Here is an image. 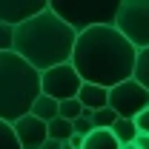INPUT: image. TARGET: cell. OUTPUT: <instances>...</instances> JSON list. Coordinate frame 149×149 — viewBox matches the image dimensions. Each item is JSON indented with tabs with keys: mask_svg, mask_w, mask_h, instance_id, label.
Returning a JSON list of instances; mask_svg holds the SVG:
<instances>
[{
	"mask_svg": "<svg viewBox=\"0 0 149 149\" xmlns=\"http://www.w3.org/2000/svg\"><path fill=\"white\" fill-rule=\"evenodd\" d=\"M40 95V72L29 66L17 52H0V118L17 120Z\"/></svg>",
	"mask_w": 149,
	"mask_h": 149,
	"instance_id": "cell-3",
	"label": "cell"
},
{
	"mask_svg": "<svg viewBox=\"0 0 149 149\" xmlns=\"http://www.w3.org/2000/svg\"><path fill=\"white\" fill-rule=\"evenodd\" d=\"M120 149H138V146H135V143H126V146H120Z\"/></svg>",
	"mask_w": 149,
	"mask_h": 149,
	"instance_id": "cell-24",
	"label": "cell"
},
{
	"mask_svg": "<svg viewBox=\"0 0 149 149\" xmlns=\"http://www.w3.org/2000/svg\"><path fill=\"white\" fill-rule=\"evenodd\" d=\"M40 149H63V143H60V141H52V138H46Z\"/></svg>",
	"mask_w": 149,
	"mask_h": 149,
	"instance_id": "cell-23",
	"label": "cell"
},
{
	"mask_svg": "<svg viewBox=\"0 0 149 149\" xmlns=\"http://www.w3.org/2000/svg\"><path fill=\"white\" fill-rule=\"evenodd\" d=\"M120 0H49V9L63 17L74 32L97 23H115Z\"/></svg>",
	"mask_w": 149,
	"mask_h": 149,
	"instance_id": "cell-4",
	"label": "cell"
},
{
	"mask_svg": "<svg viewBox=\"0 0 149 149\" xmlns=\"http://www.w3.org/2000/svg\"><path fill=\"white\" fill-rule=\"evenodd\" d=\"M72 129L77 132V135H89V132L95 129L92 120H89V109H83V115H77V118L72 120Z\"/></svg>",
	"mask_w": 149,
	"mask_h": 149,
	"instance_id": "cell-20",
	"label": "cell"
},
{
	"mask_svg": "<svg viewBox=\"0 0 149 149\" xmlns=\"http://www.w3.org/2000/svg\"><path fill=\"white\" fill-rule=\"evenodd\" d=\"M135 126H138V132H149V106L135 115Z\"/></svg>",
	"mask_w": 149,
	"mask_h": 149,
	"instance_id": "cell-21",
	"label": "cell"
},
{
	"mask_svg": "<svg viewBox=\"0 0 149 149\" xmlns=\"http://www.w3.org/2000/svg\"><path fill=\"white\" fill-rule=\"evenodd\" d=\"M12 129H15V138H17L20 149H40L43 141L49 138L46 135V120L35 118L32 112H26L17 120H12Z\"/></svg>",
	"mask_w": 149,
	"mask_h": 149,
	"instance_id": "cell-8",
	"label": "cell"
},
{
	"mask_svg": "<svg viewBox=\"0 0 149 149\" xmlns=\"http://www.w3.org/2000/svg\"><path fill=\"white\" fill-rule=\"evenodd\" d=\"M132 77H135L138 83H143V86L149 89V46L138 49V57H135V72H132Z\"/></svg>",
	"mask_w": 149,
	"mask_h": 149,
	"instance_id": "cell-16",
	"label": "cell"
},
{
	"mask_svg": "<svg viewBox=\"0 0 149 149\" xmlns=\"http://www.w3.org/2000/svg\"><path fill=\"white\" fill-rule=\"evenodd\" d=\"M115 26L135 49L149 46V0H120Z\"/></svg>",
	"mask_w": 149,
	"mask_h": 149,
	"instance_id": "cell-5",
	"label": "cell"
},
{
	"mask_svg": "<svg viewBox=\"0 0 149 149\" xmlns=\"http://www.w3.org/2000/svg\"><path fill=\"white\" fill-rule=\"evenodd\" d=\"M109 106L118 112V118H135L138 112L149 106V89L143 83H138L135 77H126L109 86Z\"/></svg>",
	"mask_w": 149,
	"mask_h": 149,
	"instance_id": "cell-6",
	"label": "cell"
},
{
	"mask_svg": "<svg viewBox=\"0 0 149 149\" xmlns=\"http://www.w3.org/2000/svg\"><path fill=\"white\" fill-rule=\"evenodd\" d=\"M135 146H138V149H149V132H138Z\"/></svg>",
	"mask_w": 149,
	"mask_h": 149,
	"instance_id": "cell-22",
	"label": "cell"
},
{
	"mask_svg": "<svg viewBox=\"0 0 149 149\" xmlns=\"http://www.w3.org/2000/svg\"><path fill=\"white\" fill-rule=\"evenodd\" d=\"M109 129H112V135L118 138V143H120V146H126V143H135V138H138L135 118H118V120L112 123Z\"/></svg>",
	"mask_w": 149,
	"mask_h": 149,
	"instance_id": "cell-12",
	"label": "cell"
},
{
	"mask_svg": "<svg viewBox=\"0 0 149 149\" xmlns=\"http://www.w3.org/2000/svg\"><path fill=\"white\" fill-rule=\"evenodd\" d=\"M74 32L63 17H57L52 9H43L32 17L15 23V40H12V52H17L29 66H35L37 72L66 63L72 57L74 46Z\"/></svg>",
	"mask_w": 149,
	"mask_h": 149,
	"instance_id": "cell-2",
	"label": "cell"
},
{
	"mask_svg": "<svg viewBox=\"0 0 149 149\" xmlns=\"http://www.w3.org/2000/svg\"><path fill=\"white\" fill-rule=\"evenodd\" d=\"M29 112H32L35 118H40V120H52V118H57V100L40 92V95L35 97V100H32Z\"/></svg>",
	"mask_w": 149,
	"mask_h": 149,
	"instance_id": "cell-13",
	"label": "cell"
},
{
	"mask_svg": "<svg viewBox=\"0 0 149 149\" xmlns=\"http://www.w3.org/2000/svg\"><path fill=\"white\" fill-rule=\"evenodd\" d=\"M57 115L66 120H74L77 115H83V103L77 97H63V100H57Z\"/></svg>",
	"mask_w": 149,
	"mask_h": 149,
	"instance_id": "cell-17",
	"label": "cell"
},
{
	"mask_svg": "<svg viewBox=\"0 0 149 149\" xmlns=\"http://www.w3.org/2000/svg\"><path fill=\"white\" fill-rule=\"evenodd\" d=\"M0 149H20L17 138H15V129H12V123H9V120H3V118H0Z\"/></svg>",
	"mask_w": 149,
	"mask_h": 149,
	"instance_id": "cell-18",
	"label": "cell"
},
{
	"mask_svg": "<svg viewBox=\"0 0 149 149\" xmlns=\"http://www.w3.org/2000/svg\"><path fill=\"white\" fill-rule=\"evenodd\" d=\"M135 57H138V49L126 40V35H120L115 23H97L77 32L69 63L77 69L83 80L109 89L132 77Z\"/></svg>",
	"mask_w": 149,
	"mask_h": 149,
	"instance_id": "cell-1",
	"label": "cell"
},
{
	"mask_svg": "<svg viewBox=\"0 0 149 149\" xmlns=\"http://www.w3.org/2000/svg\"><path fill=\"white\" fill-rule=\"evenodd\" d=\"M80 149H120V143L112 135V129H92L89 135H83Z\"/></svg>",
	"mask_w": 149,
	"mask_h": 149,
	"instance_id": "cell-11",
	"label": "cell"
},
{
	"mask_svg": "<svg viewBox=\"0 0 149 149\" xmlns=\"http://www.w3.org/2000/svg\"><path fill=\"white\" fill-rule=\"evenodd\" d=\"M80 83H83V77L77 74V69L69 60L66 63H55V66H49V69L40 72V92L55 97V100L74 97L77 89H80Z\"/></svg>",
	"mask_w": 149,
	"mask_h": 149,
	"instance_id": "cell-7",
	"label": "cell"
},
{
	"mask_svg": "<svg viewBox=\"0 0 149 149\" xmlns=\"http://www.w3.org/2000/svg\"><path fill=\"white\" fill-rule=\"evenodd\" d=\"M12 40H15V26L6 23V20H0V52H9Z\"/></svg>",
	"mask_w": 149,
	"mask_h": 149,
	"instance_id": "cell-19",
	"label": "cell"
},
{
	"mask_svg": "<svg viewBox=\"0 0 149 149\" xmlns=\"http://www.w3.org/2000/svg\"><path fill=\"white\" fill-rule=\"evenodd\" d=\"M89 120H92L95 129H109L112 123L118 120V112L106 103V106H100V109H92V112H89Z\"/></svg>",
	"mask_w": 149,
	"mask_h": 149,
	"instance_id": "cell-15",
	"label": "cell"
},
{
	"mask_svg": "<svg viewBox=\"0 0 149 149\" xmlns=\"http://www.w3.org/2000/svg\"><path fill=\"white\" fill-rule=\"evenodd\" d=\"M46 135L52 138V141H60V143H66L69 138L74 135L72 129V120H66V118H52V120H46Z\"/></svg>",
	"mask_w": 149,
	"mask_h": 149,
	"instance_id": "cell-14",
	"label": "cell"
},
{
	"mask_svg": "<svg viewBox=\"0 0 149 149\" xmlns=\"http://www.w3.org/2000/svg\"><path fill=\"white\" fill-rule=\"evenodd\" d=\"M74 97L83 103V109L92 112V109H100V106H106V103H109V89H106V86H100V83H89V80H83Z\"/></svg>",
	"mask_w": 149,
	"mask_h": 149,
	"instance_id": "cell-10",
	"label": "cell"
},
{
	"mask_svg": "<svg viewBox=\"0 0 149 149\" xmlns=\"http://www.w3.org/2000/svg\"><path fill=\"white\" fill-rule=\"evenodd\" d=\"M43 9H49V0H0V20L15 26Z\"/></svg>",
	"mask_w": 149,
	"mask_h": 149,
	"instance_id": "cell-9",
	"label": "cell"
}]
</instances>
